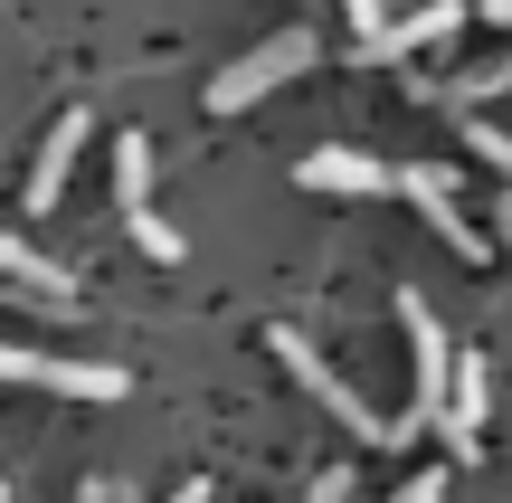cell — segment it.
Here are the masks:
<instances>
[{"label":"cell","mask_w":512,"mask_h":503,"mask_svg":"<svg viewBox=\"0 0 512 503\" xmlns=\"http://www.w3.org/2000/svg\"><path fill=\"white\" fill-rule=\"evenodd\" d=\"M304 67H313V29H275V38H256L238 67L209 76V105H219V114H247V105H266L275 86H294Z\"/></svg>","instance_id":"cell-1"},{"label":"cell","mask_w":512,"mask_h":503,"mask_svg":"<svg viewBox=\"0 0 512 503\" xmlns=\"http://www.w3.org/2000/svg\"><path fill=\"white\" fill-rule=\"evenodd\" d=\"M266 342H275V361H285V371H294V380H304V390H313V399H323V418H342V428H351V437H370V447H389V418H380V409H361V399H351V380H342V371H332V361H323V352H313V342H304V333H294V323H275V333H266Z\"/></svg>","instance_id":"cell-2"},{"label":"cell","mask_w":512,"mask_h":503,"mask_svg":"<svg viewBox=\"0 0 512 503\" xmlns=\"http://www.w3.org/2000/svg\"><path fill=\"white\" fill-rule=\"evenodd\" d=\"M389 190H408V200L427 209V228H437L456 257H484V228L465 219V200H456V171H437V162H408V171H389Z\"/></svg>","instance_id":"cell-3"},{"label":"cell","mask_w":512,"mask_h":503,"mask_svg":"<svg viewBox=\"0 0 512 503\" xmlns=\"http://www.w3.org/2000/svg\"><path fill=\"white\" fill-rule=\"evenodd\" d=\"M437 437L465 456V466L484 456V352H475V342H465V352H456V371H446V409H437Z\"/></svg>","instance_id":"cell-4"},{"label":"cell","mask_w":512,"mask_h":503,"mask_svg":"<svg viewBox=\"0 0 512 503\" xmlns=\"http://www.w3.org/2000/svg\"><path fill=\"white\" fill-rule=\"evenodd\" d=\"M86 124H95L86 105L57 114V133L38 143V171H29V209H57V200H67V171H76V143H86Z\"/></svg>","instance_id":"cell-5"},{"label":"cell","mask_w":512,"mask_h":503,"mask_svg":"<svg viewBox=\"0 0 512 503\" xmlns=\"http://www.w3.org/2000/svg\"><path fill=\"white\" fill-rule=\"evenodd\" d=\"M294 181H304V190H332V200H361V190H389V171L370 162V152L332 143V152H304V162H294Z\"/></svg>","instance_id":"cell-6"},{"label":"cell","mask_w":512,"mask_h":503,"mask_svg":"<svg viewBox=\"0 0 512 503\" xmlns=\"http://www.w3.org/2000/svg\"><path fill=\"white\" fill-rule=\"evenodd\" d=\"M0 276H10L19 295H38V304H76V266L38 257V247H29V238H10V228H0Z\"/></svg>","instance_id":"cell-7"},{"label":"cell","mask_w":512,"mask_h":503,"mask_svg":"<svg viewBox=\"0 0 512 503\" xmlns=\"http://www.w3.org/2000/svg\"><path fill=\"white\" fill-rule=\"evenodd\" d=\"M38 390H57V399H124L133 380L114 371V361H48V371H38Z\"/></svg>","instance_id":"cell-8"},{"label":"cell","mask_w":512,"mask_h":503,"mask_svg":"<svg viewBox=\"0 0 512 503\" xmlns=\"http://www.w3.org/2000/svg\"><path fill=\"white\" fill-rule=\"evenodd\" d=\"M351 29H361V57L370 67H389V57H408V19H389V0H342Z\"/></svg>","instance_id":"cell-9"},{"label":"cell","mask_w":512,"mask_h":503,"mask_svg":"<svg viewBox=\"0 0 512 503\" xmlns=\"http://www.w3.org/2000/svg\"><path fill=\"white\" fill-rule=\"evenodd\" d=\"M114 200H124V219H143V209H152V143H143V133L114 143Z\"/></svg>","instance_id":"cell-10"},{"label":"cell","mask_w":512,"mask_h":503,"mask_svg":"<svg viewBox=\"0 0 512 503\" xmlns=\"http://www.w3.org/2000/svg\"><path fill=\"white\" fill-rule=\"evenodd\" d=\"M503 86H512V48L494 57V67H475V76H456V86H446V105L465 114V105H484V95H503Z\"/></svg>","instance_id":"cell-11"},{"label":"cell","mask_w":512,"mask_h":503,"mask_svg":"<svg viewBox=\"0 0 512 503\" xmlns=\"http://www.w3.org/2000/svg\"><path fill=\"white\" fill-rule=\"evenodd\" d=\"M446 29H465V0H418V10H408V48H427V38H446Z\"/></svg>","instance_id":"cell-12"},{"label":"cell","mask_w":512,"mask_h":503,"mask_svg":"<svg viewBox=\"0 0 512 503\" xmlns=\"http://www.w3.org/2000/svg\"><path fill=\"white\" fill-rule=\"evenodd\" d=\"M124 228H133V247H143V257H162V266H171V257H190V247H181V228H171L162 209H143V219H124Z\"/></svg>","instance_id":"cell-13"},{"label":"cell","mask_w":512,"mask_h":503,"mask_svg":"<svg viewBox=\"0 0 512 503\" xmlns=\"http://www.w3.org/2000/svg\"><path fill=\"white\" fill-rule=\"evenodd\" d=\"M351 485H361V475H351V466H323V475H313V485H304V503H351Z\"/></svg>","instance_id":"cell-14"},{"label":"cell","mask_w":512,"mask_h":503,"mask_svg":"<svg viewBox=\"0 0 512 503\" xmlns=\"http://www.w3.org/2000/svg\"><path fill=\"white\" fill-rule=\"evenodd\" d=\"M38 371H48V352H19V342H0V380H29V390H38Z\"/></svg>","instance_id":"cell-15"},{"label":"cell","mask_w":512,"mask_h":503,"mask_svg":"<svg viewBox=\"0 0 512 503\" xmlns=\"http://www.w3.org/2000/svg\"><path fill=\"white\" fill-rule=\"evenodd\" d=\"M465 143H475L494 171H512V133H494V124H465Z\"/></svg>","instance_id":"cell-16"},{"label":"cell","mask_w":512,"mask_h":503,"mask_svg":"<svg viewBox=\"0 0 512 503\" xmlns=\"http://www.w3.org/2000/svg\"><path fill=\"white\" fill-rule=\"evenodd\" d=\"M399 503H446V475H418V485H408Z\"/></svg>","instance_id":"cell-17"},{"label":"cell","mask_w":512,"mask_h":503,"mask_svg":"<svg viewBox=\"0 0 512 503\" xmlns=\"http://www.w3.org/2000/svg\"><path fill=\"white\" fill-rule=\"evenodd\" d=\"M494 238H503V257H512V200H503V209H494Z\"/></svg>","instance_id":"cell-18"},{"label":"cell","mask_w":512,"mask_h":503,"mask_svg":"<svg viewBox=\"0 0 512 503\" xmlns=\"http://www.w3.org/2000/svg\"><path fill=\"white\" fill-rule=\"evenodd\" d=\"M171 503H209V485H181V494H171Z\"/></svg>","instance_id":"cell-19"},{"label":"cell","mask_w":512,"mask_h":503,"mask_svg":"<svg viewBox=\"0 0 512 503\" xmlns=\"http://www.w3.org/2000/svg\"><path fill=\"white\" fill-rule=\"evenodd\" d=\"M0 503H10V475H0Z\"/></svg>","instance_id":"cell-20"}]
</instances>
